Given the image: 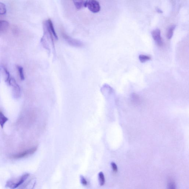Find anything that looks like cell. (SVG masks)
<instances>
[{
  "instance_id": "cell-9",
  "label": "cell",
  "mask_w": 189,
  "mask_h": 189,
  "mask_svg": "<svg viewBox=\"0 0 189 189\" xmlns=\"http://www.w3.org/2000/svg\"><path fill=\"white\" fill-rule=\"evenodd\" d=\"M9 24L7 21L0 20V32L4 31L8 29Z\"/></svg>"
},
{
  "instance_id": "cell-18",
  "label": "cell",
  "mask_w": 189,
  "mask_h": 189,
  "mask_svg": "<svg viewBox=\"0 0 189 189\" xmlns=\"http://www.w3.org/2000/svg\"><path fill=\"white\" fill-rule=\"evenodd\" d=\"M4 70L6 75V82L9 83L10 79V75L9 72L6 69V68H4Z\"/></svg>"
},
{
  "instance_id": "cell-6",
  "label": "cell",
  "mask_w": 189,
  "mask_h": 189,
  "mask_svg": "<svg viewBox=\"0 0 189 189\" xmlns=\"http://www.w3.org/2000/svg\"><path fill=\"white\" fill-rule=\"evenodd\" d=\"M62 35L63 38H64L70 44L76 46H80L82 45L80 42L71 38V37L66 35L64 32H62Z\"/></svg>"
},
{
  "instance_id": "cell-3",
  "label": "cell",
  "mask_w": 189,
  "mask_h": 189,
  "mask_svg": "<svg viewBox=\"0 0 189 189\" xmlns=\"http://www.w3.org/2000/svg\"><path fill=\"white\" fill-rule=\"evenodd\" d=\"M37 147H34L26 150L23 151V152L16 154H13L10 156V158L13 159H19L27 157V156L33 154L37 151Z\"/></svg>"
},
{
  "instance_id": "cell-12",
  "label": "cell",
  "mask_w": 189,
  "mask_h": 189,
  "mask_svg": "<svg viewBox=\"0 0 189 189\" xmlns=\"http://www.w3.org/2000/svg\"><path fill=\"white\" fill-rule=\"evenodd\" d=\"M138 58L141 63H144L151 60V57L149 55L141 54L138 57Z\"/></svg>"
},
{
  "instance_id": "cell-10",
  "label": "cell",
  "mask_w": 189,
  "mask_h": 189,
  "mask_svg": "<svg viewBox=\"0 0 189 189\" xmlns=\"http://www.w3.org/2000/svg\"><path fill=\"white\" fill-rule=\"evenodd\" d=\"M175 27V25H172L169 28L167 33V37L168 39L170 40L172 38Z\"/></svg>"
},
{
  "instance_id": "cell-4",
  "label": "cell",
  "mask_w": 189,
  "mask_h": 189,
  "mask_svg": "<svg viewBox=\"0 0 189 189\" xmlns=\"http://www.w3.org/2000/svg\"><path fill=\"white\" fill-rule=\"evenodd\" d=\"M151 35L153 39L159 47H162L163 45V42L161 35L160 30L159 29H156L151 32Z\"/></svg>"
},
{
  "instance_id": "cell-20",
  "label": "cell",
  "mask_w": 189,
  "mask_h": 189,
  "mask_svg": "<svg viewBox=\"0 0 189 189\" xmlns=\"http://www.w3.org/2000/svg\"><path fill=\"white\" fill-rule=\"evenodd\" d=\"M111 165L112 169L114 172H116L118 171V167H117L116 164L115 163L112 162L111 163Z\"/></svg>"
},
{
  "instance_id": "cell-15",
  "label": "cell",
  "mask_w": 189,
  "mask_h": 189,
  "mask_svg": "<svg viewBox=\"0 0 189 189\" xmlns=\"http://www.w3.org/2000/svg\"><path fill=\"white\" fill-rule=\"evenodd\" d=\"M131 99L132 101L135 103L139 102L140 101L139 96L135 93H133L131 94Z\"/></svg>"
},
{
  "instance_id": "cell-14",
  "label": "cell",
  "mask_w": 189,
  "mask_h": 189,
  "mask_svg": "<svg viewBox=\"0 0 189 189\" xmlns=\"http://www.w3.org/2000/svg\"><path fill=\"white\" fill-rule=\"evenodd\" d=\"M7 12L5 5L3 3L0 2V15H4Z\"/></svg>"
},
{
  "instance_id": "cell-21",
  "label": "cell",
  "mask_w": 189,
  "mask_h": 189,
  "mask_svg": "<svg viewBox=\"0 0 189 189\" xmlns=\"http://www.w3.org/2000/svg\"><path fill=\"white\" fill-rule=\"evenodd\" d=\"M156 11H157V12L159 13H163L162 11H161L160 9H158V8H157V9H156Z\"/></svg>"
},
{
  "instance_id": "cell-17",
  "label": "cell",
  "mask_w": 189,
  "mask_h": 189,
  "mask_svg": "<svg viewBox=\"0 0 189 189\" xmlns=\"http://www.w3.org/2000/svg\"><path fill=\"white\" fill-rule=\"evenodd\" d=\"M175 182L172 181L170 180L168 183V187L169 189H175Z\"/></svg>"
},
{
  "instance_id": "cell-1",
  "label": "cell",
  "mask_w": 189,
  "mask_h": 189,
  "mask_svg": "<svg viewBox=\"0 0 189 189\" xmlns=\"http://www.w3.org/2000/svg\"><path fill=\"white\" fill-rule=\"evenodd\" d=\"M29 176H30V174L26 173L19 177L18 178L12 179L8 180L6 182V187L11 189L17 188L26 181V180L28 178Z\"/></svg>"
},
{
  "instance_id": "cell-19",
  "label": "cell",
  "mask_w": 189,
  "mask_h": 189,
  "mask_svg": "<svg viewBox=\"0 0 189 189\" xmlns=\"http://www.w3.org/2000/svg\"><path fill=\"white\" fill-rule=\"evenodd\" d=\"M80 179L81 183L83 185L86 186L87 185L88 182L86 180V179L85 178L84 176H83L82 175H81L80 177Z\"/></svg>"
},
{
  "instance_id": "cell-16",
  "label": "cell",
  "mask_w": 189,
  "mask_h": 189,
  "mask_svg": "<svg viewBox=\"0 0 189 189\" xmlns=\"http://www.w3.org/2000/svg\"><path fill=\"white\" fill-rule=\"evenodd\" d=\"M17 67L19 72V75H20V79L22 80V81L24 80V79H25V77H24L23 73V68L22 67L19 66H18Z\"/></svg>"
},
{
  "instance_id": "cell-13",
  "label": "cell",
  "mask_w": 189,
  "mask_h": 189,
  "mask_svg": "<svg viewBox=\"0 0 189 189\" xmlns=\"http://www.w3.org/2000/svg\"><path fill=\"white\" fill-rule=\"evenodd\" d=\"M98 177L100 185H104L105 183V178L104 174L102 172H99L98 174Z\"/></svg>"
},
{
  "instance_id": "cell-11",
  "label": "cell",
  "mask_w": 189,
  "mask_h": 189,
  "mask_svg": "<svg viewBox=\"0 0 189 189\" xmlns=\"http://www.w3.org/2000/svg\"><path fill=\"white\" fill-rule=\"evenodd\" d=\"M75 7L78 10L81 9L84 6V0H73Z\"/></svg>"
},
{
  "instance_id": "cell-8",
  "label": "cell",
  "mask_w": 189,
  "mask_h": 189,
  "mask_svg": "<svg viewBox=\"0 0 189 189\" xmlns=\"http://www.w3.org/2000/svg\"><path fill=\"white\" fill-rule=\"evenodd\" d=\"M8 120V118L5 116L3 112L0 110V126L2 128H4L5 124Z\"/></svg>"
},
{
  "instance_id": "cell-7",
  "label": "cell",
  "mask_w": 189,
  "mask_h": 189,
  "mask_svg": "<svg viewBox=\"0 0 189 189\" xmlns=\"http://www.w3.org/2000/svg\"><path fill=\"white\" fill-rule=\"evenodd\" d=\"M45 21L49 30L51 32L55 39L57 40L58 36L57 35L56 32H55L53 22H52L51 19H49L48 20Z\"/></svg>"
},
{
  "instance_id": "cell-2",
  "label": "cell",
  "mask_w": 189,
  "mask_h": 189,
  "mask_svg": "<svg viewBox=\"0 0 189 189\" xmlns=\"http://www.w3.org/2000/svg\"><path fill=\"white\" fill-rule=\"evenodd\" d=\"M84 6L93 13H98L101 10L100 5L97 0H87L84 2Z\"/></svg>"
},
{
  "instance_id": "cell-5",
  "label": "cell",
  "mask_w": 189,
  "mask_h": 189,
  "mask_svg": "<svg viewBox=\"0 0 189 189\" xmlns=\"http://www.w3.org/2000/svg\"><path fill=\"white\" fill-rule=\"evenodd\" d=\"M8 84L13 87V94H14V97L16 98H17L19 97H20V88L19 85L16 82L14 78H11L10 79Z\"/></svg>"
}]
</instances>
